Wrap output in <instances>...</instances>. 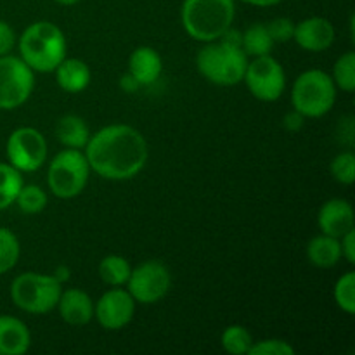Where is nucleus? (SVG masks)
Masks as SVG:
<instances>
[{
    "mask_svg": "<svg viewBox=\"0 0 355 355\" xmlns=\"http://www.w3.org/2000/svg\"><path fill=\"white\" fill-rule=\"evenodd\" d=\"M54 2L59 3V6L69 7V6H75V3H78L80 0H54Z\"/></svg>",
    "mask_w": 355,
    "mask_h": 355,
    "instance_id": "nucleus-38",
    "label": "nucleus"
},
{
    "mask_svg": "<svg viewBox=\"0 0 355 355\" xmlns=\"http://www.w3.org/2000/svg\"><path fill=\"white\" fill-rule=\"evenodd\" d=\"M49 148L44 134L33 127H19L10 132L6 144L7 163L21 173L37 172L47 162Z\"/></svg>",
    "mask_w": 355,
    "mask_h": 355,
    "instance_id": "nucleus-11",
    "label": "nucleus"
},
{
    "mask_svg": "<svg viewBox=\"0 0 355 355\" xmlns=\"http://www.w3.org/2000/svg\"><path fill=\"white\" fill-rule=\"evenodd\" d=\"M52 73H55V82L59 89L68 94L83 92L92 80L89 64L78 58H64Z\"/></svg>",
    "mask_w": 355,
    "mask_h": 355,
    "instance_id": "nucleus-18",
    "label": "nucleus"
},
{
    "mask_svg": "<svg viewBox=\"0 0 355 355\" xmlns=\"http://www.w3.org/2000/svg\"><path fill=\"white\" fill-rule=\"evenodd\" d=\"M340 246H342V259H345L350 266L355 263V227L340 238Z\"/></svg>",
    "mask_w": 355,
    "mask_h": 355,
    "instance_id": "nucleus-33",
    "label": "nucleus"
},
{
    "mask_svg": "<svg viewBox=\"0 0 355 355\" xmlns=\"http://www.w3.org/2000/svg\"><path fill=\"white\" fill-rule=\"evenodd\" d=\"M333 179L343 186H352L355 180V155L352 151H342L329 163Z\"/></svg>",
    "mask_w": 355,
    "mask_h": 355,
    "instance_id": "nucleus-29",
    "label": "nucleus"
},
{
    "mask_svg": "<svg viewBox=\"0 0 355 355\" xmlns=\"http://www.w3.org/2000/svg\"><path fill=\"white\" fill-rule=\"evenodd\" d=\"M266 24L274 44H286V42L293 40L295 23L290 17H276V19L269 21Z\"/></svg>",
    "mask_w": 355,
    "mask_h": 355,
    "instance_id": "nucleus-31",
    "label": "nucleus"
},
{
    "mask_svg": "<svg viewBox=\"0 0 355 355\" xmlns=\"http://www.w3.org/2000/svg\"><path fill=\"white\" fill-rule=\"evenodd\" d=\"M62 284L52 274L23 272L10 284V300L19 311L44 315L54 311Z\"/></svg>",
    "mask_w": 355,
    "mask_h": 355,
    "instance_id": "nucleus-6",
    "label": "nucleus"
},
{
    "mask_svg": "<svg viewBox=\"0 0 355 355\" xmlns=\"http://www.w3.org/2000/svg\"><path fill=\"white\" fill-rule=\"evenodd\" d=\"M120 87H121V90H123V92H127V94H134V92H137L139 89H141V83L137 82V80L134 78V76L130 75V73H125L123 76H121L120 78Z\"/></svg>",
    "mask_w": 355,
    "mask_h": 355,
    "instance_id": "nucleus-35",
    "label": "nucleus"
},
{
    "mask_svg": "<svg viewBox=\"0 0 355 355\" xmlns=\"http://www.w3.org/2000/svg\"><path fill=\"white\" fill-rule=\"evenodd\" d=\"M52 276H54L55 279L59 281V283L64 284V281L69 279V269H68V267H58V269H55V272L52 274Z\"/></svg>",
    "mask_w": 355,
    "mask_h": 355,
    "instance_id": "nucleus-37",
    "label": "nucleus"
},
{
    "mask_svg": "<svg viewBox=\"0 0 355 355\" xmlns=\"http://www.w3.org/2000/svg\"><path fill=\"white\" fill-rule=\"evenodd\" d=\"M336 90L329 73L307 69L297 76L291 87V106L304 118H321L335 106Z\"/></svg>",
    "mask_w": 355,
    "mask_h": 355,
    "instance_id": "nucleus-5",
    "label": "nucleus"
},
{
    "mask_svg": "<svg viewBox=\"0 0 355 355\" xmlns=\"http://www.w3.org/2000/svg\"><path fill=\"white\" fill-rule=\"evenodd\" d=\"M248 355H295V349L286 340L267 338L253 342Z\"/></svg>",
    "mask_w": 355,
    "mask_h": 355,
    "instance_id": "nucleus-30",
    "label": "nucleus"
},
{
    "mask_svg": "<svg viewBox=\"0 0 355 355\" xmlns=\"http://www.w3.org/2000/svg\"><path fill=\"white\" fill-rule=\"evenodd\" d=\"M101 281L110 288L125 286L130 277L132 266L125 257L121 255H106L97 267Z\"/></svg>",
    "mask_w": 355,
    "mask_h": 355,
    "instance_id": "nucleus-22",
    "label": "nucleus"
},
{
    "mask_svg": "<svg viewBox=\"0 0 355 355\" xmlns=\"http://www.w3.org/2000/svg\"><path fill=\"white\" fill-rule=\"evenodd\" d=\"M318 225L322 234L342 238L345 232L355 227L354 207L343 198H333L328 200L318 214Z\"/></svg>",
    "mask_w": 355,
    "mask_h": 355,
    "instance_id": "nucleus-14",
    "label": "nucleus"
},
{
    "mask_svg": "<svg viewBox=\"0 0 355 355\" xmlns=\"http://www.w3.org/2000/svg\"><path fill=\"white\" fill-rule=\"evenodd\" d=\"M333 297H335V304L338 309H342L345 314H355V272L349 270L343 276L338 277L335 283V290H333Z\"/></svg>",
    "mask_w": 355,
    "mask_h": 355,
    "instance_id": "nucleus-28",
    "label": "nucleus"
},
{
    "mask_svg": "<svg viewBox=\"0 0 355 355\" xmlns=\"http://www.w3.org/2000/svg\"><path fill=\"white\" fill-rule=\"evenodd\" d=\"M90 165L83 149L64 148L51 159L47 170V186L59 200H71L89 184Z\"/></svg>",
    "mask_w": 355,
    "mask_h": 355,
    "instance_id": "nucleus-7",
    "label": "nucleus"
},
{
    "mask_svg": "<svg viewBox=\"0 0 355 355\" xmlns=\"http://www.w3.org/2000/svg\"><path fill=\"white\" fill-rule=\"evenodd\" d=\"M31 333L14 315H0V355H23L30 350Z\"/></svg>",
    "mask_w": 355,
    "mask_h": 355,
    "instance_id": "nucleus-17",
    "label": "nucleus"
},
{
    "mask_svg": "<svg viewBox=\"0 0 355 355\" xmlns=\"http://www.w3.org/2000/svg\"><path fill=\"white\" fill-rule=\"evenodd\" d=\"M243 82L255 99L274 103L281 99L286 90V73L283 64L272 54L259 55L248 61Z\"/></svg>",
    "mask_w": 355,
    "mask_h": 355,
    "instance_id": "nucleus-9",
    "label": "nucleus"
},
{
    "mask_svg": "<svg viewBox=\"0 0 355 355\" xmlns=\"http://www.w3.org/2000/svg\"><path fill=\"white\" fill-rule=\"evenodd\" d=\"M17 37L14 33L12 26H10L7 21L0 19V58L7 55L12 52V49L16 47Z\"/></svg>",
    "mask_w": 355,
    "mask_h": 355,
    "instance_id": "nucleus-32",
    "label": "nucleus"
},
{
    "mask_svg": "<svg viewBox=\"0 0 355 355\" xmlns=\"http://www.w3.org/2000/svg\"><path fill=\"white\" fill-rule=\"evenodd\" d=\"M35 89V71L19 58H0V110L12 111L30 99Z\"/></svg>",
    "mask_w": 355,
    "mask_h": 355,
    "instance_id": "nucleus-8",
    "label": "nucleus"
},
{
    "mask_svg": "<svg viewBox=\"0 0 355 355\" xmlns=\"http://www.w3.org/2000/svg\"><path fill=\"white\" fill-rule=\"evenodd\" d=\"M248 55L241 47V31L229 28L218 40L207 42L196 54V68L205 80L218 87L243 82Z\"/></svg>",
    "mask_w": 355,
    "mask_h": 355,
    "instance_id": "nucleus-2",
    "label": "nucleus"
},
{
    "mask_svg": "<svg viewBox=\"0 0 355 355\" xmlns=\"http://www.w3.org/2000/svg\"><path fill=\"white\" fill-rule=\"evenodd\" d=\"M135 305L137 302L132 298L127 288H110L94 304V318L101 328L107 331H118L132 322L135 315Z\"/></svg>",
    "mask_w": 355,
    "mask_h": 355,
    "instance_id": "nucleus-12",
    "label": "nucleus"
},
{
    "mask_svg": "<svg viewBox=\"0 0 355 355\" xmlns=\"http://www.w3.org/2000/svg\"><path fill=\"white\" fill-rule=\"evenodd\" d=\"M90 170L106 180H130L144 170L149 146L132 125L113 123L90 135L83 148Z\"/></svg>",
    "mask_w": 355,
    "mask_h": 355,
    "instance_id": "nucleus-1",
    "label": "nucleus"
},
{
    "mask_svg": "<svg viewBox=\"0 0 355 355\" xmlns=\"http://www.w3.org/2000/svg\"><path fill=\"white\" fill-rule=\"evenodd\" d=\"M331 78L335 82L336 89L343 90L347 94H352L355 90V54L354 51L345 52L336 59L333 66Z\"/></svg>",
    "mask_w": 355,
    "mask_h": 355,
    "instance_id": "nucleus-27",
    "label": "nucleus"
},
{
    "mask_svg": "<svg viewBox=\"0 0 355 355\" xmlns=\"http://www.w3.org/2000/svg\"><path fill=\"white\" fill-rule=\"evenodd\" d=\"M21 245L10 229L0 227V276L10 272L19 262Z\"/></svg>",
    "mask_w": 355,
    "mask_h": 355,
    "instance_id": "nucleus-26",
    "label": "nucleus"
},
{
    "mask_svg": "<svg viewBox=\"0 0 355 355\" xmlns=\"http://www.w3.org/2000/svg\"><path fill=\"white\" fill-rule=\"evenodd\" d=\"M236 17V0H184L180 23L196 42L218 40Z\"/></svg>",
    "mask_w": 355,
    "mask_h": 355,
    "instance_id": "nucleus-4",
    "label": "nucleus"
},
{
    "mask_svg": "<svg viewBox=\"0 0 355 355\" xmlns=\"http://www.w3.org/2000/svg\"><path fill=\"white\" fill-rule=\"evenodd\" d=\"M304 120H305V118L302 116L298 111L293 110V111H290L286 116H284V127H286L288 130H291V132H297V130H300L302 127H304Z\"/></svg>",
    "mask_w": 355,
    "mask_h": 355,
    "instance_id": "nucleus-34",
    "label": "nucleus"
},
{
    "mask_svg": "<svg viewBox=\"0 0 355 355\" xmlns=\"http://www.w3.org/2000/svg\"><path fill=\"white\" fill-rule=\"evenodd\" d=\"M16 45L19 58L35 73H52L68 52L64 33L51 21L31 23L24 28Z\"/></svg>",
    "mask_w": 355,
    "mask_h": 355,
    "instance_id": "nucleus-3",
    "label": "nucleus"
},
{
    "mask_svg": "<svg viewBox=\"0 0 355 355\" xmlns=\"http://www.w3.org/2000/svg\"><path fill=\"white\" fill-rule=\"evenodd\" d=\"M125 286L137 304L155 305L170 291L172 274L159 260H146L137 267H132L130 277Z\"/></svg>",
    "mask_w": 355,
    "mask_h": 355,
    "instance_id": "nucleus-10",
    "label": "nucleus"
},
{
    "mask_svg": "<svg viewBox=\"0 0 355 355\" xmlns=\"http://www.w3.org/2000/svg\"><path fill=\"white\" fill-rule=\"evenodd\" d=\"M49 203V194L47 191L42 189L40 186L35 184H23L19 194L16 198L17 208L26 215H37L45 210Z\"/></svg>",
    "mask_w": 355,
    "mask_h": 355,
    "instance_id": "nucleus-25",
    "label": "nucleus"
},
{
    "mask_svg": "<svg viewBox=\"0 0 355 355\" xmlns=\"http://www.w3.org/2000/svg\"><path fill=\"white\" fill-rule=\"evenodd\" d=\"M241 2L248 3V6H255V7H272L281 3L283 0H241Z\"/></svg>",
    "mask_w": 355,
    "mask_h": 355,
    "instance_id": "nucleus-36",
    "label": "nucleus"
},
{
    "mask_svg": "<svg viewBox=\"0 0 355 355\" xmlns=\"http://www.w3.org/2000/svg\"><path fill=\"white\" fill-rule=\"evenodd\" d=\"M253 336L245 326L231 324L222 331L220 343L222 349L231 355H248L253 345Z\"/></svg>",
    "mask_w": 355,
    "mask_h": 355,
    "instance_id": "nucleus-24",
    "label": "nucleus"
},
{
    "mask_svg": "<svg viewBox=\"0 0 355 355\" xmlns=\"http://www.w3.org/2000/svg\"><path fill=\"white\" fill-rule=\"evenodd\" d=\"M55 309L62 321L69 326H85L94 319V302L87 291L78 288H62Z\"/></svg>",
    "mask_w": 355,
    "mask_h": 355,
    "instance_id": "nucleus-15",
    "label": "nucleus"
},
{
    "mask_svg": "<svg viewBox=\"0 0 355 355\" xmlns=\"http://www.w3.org/2000/svg\"><path fill=\"white\" fill-rule=\"evenodd\" d=\"M59 144L68 149H83L90 139V128L78 114H64L58 120L54 128Z\"/></svg>",
    "mask_w": 355,
    "mask_h": 355,
    "instance_id": "nucleus-19",
    "label": "nucleus"
},
{
    "mask_svg": "<svg viewBox=\"0 0 355 355\" xmlns=\"http://www.w3.org/2000/svg\"><path fill=\"white\" fill-rule=\"evenodd\" d=\"M274 45L276 44H274L266 23L250 24L245 30V33H241V47L248 58L272 54Z\"/></svg>",
    "mask_w": 355,
    "mask_h": 355,
    "instance_id": "nucleus-21",
    "label": "nucleus"
},
{
    "mask_svg": "<svg viewBox=\"0 0 355 355\" xmlns=\"http://www.w3.org/2000/svg\"><path fill=\"white\" fill-rule=\"evenodd\" d=\"M307 259L312 266L319 267V269H331L342 260L340 239L321 232L309 241Z\"/></svg>",
    "mask_w": 355,
    "mask_h": 355,
    "instance_id": "nucleus-20",
    "label": "nucleus"
},
{
    "mask_svg": "<svg viewBox=\"0 0 355 355\" xmlns=\"http://www.w3.org/2000/svg\"><path fill=\"white\" fill-rule=\"evenodd\" d=\"M23 173L9 163H0V211L12 207L23 187Z\"/></svg>",
    "mask_w": 355,
    "mask_h": 355,
    "instance_id": "nucleus-23",
    "label": "nucleus"
},
{
    "mask_svg": "<svg viewBox=\"0 0 355 355\" xmlns=\"http://www.w3.org/2000/svg\"><path fill=\"white\" fill-rule=\"evenodd\" d=\"M336 38L335 26L329 19L321 16L305 17L295 24L293 42L307 52H324Z\"/></svg>",
    "mask_w": 355,
    "mask_h": 355,
    "instance_id": "nucleus-13",
    "label": "nucleus"
},
{
    "mask_svg": "<svg viewBox=\"0 0 355 355\" xmlns=\"http://www.w3.org/2000/svg\"><path fill=\"white\" fill-rule=\"evenodd\" d=\"M128 73L141 83L142 87L153 85L158 82L163 71V59L156 49L149 45H141L134 49L128 55Z\"/></svg>",
    "mask_w": 355,
    "mask_h": 355,
    "instance_id": "nucleus-16",
    "label": "nucleus"
}]
</instances>
